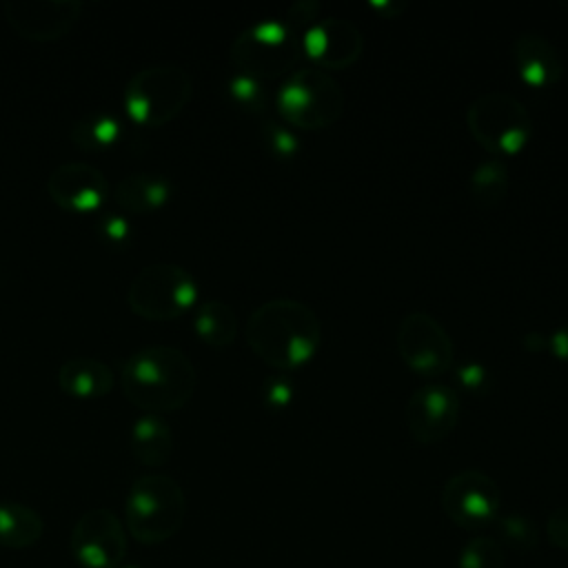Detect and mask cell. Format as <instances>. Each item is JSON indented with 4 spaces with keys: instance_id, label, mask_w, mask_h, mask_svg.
Wrapping results in <instances>:
<instances>
[{
    "instance_id": "obj_5",
    "label": "cell",
    "mask_w": 568,
    "mask_h": 568,
    "mask_svg": "<svg viewBox=\"0 0 568 568\" xmlns=\"http://www.w3.org/2000/svg\"><path fill=\"white\" fill-rule=\"evenodd\" d=\"M466 126L473 140L495 158L519 153L532 133L526 104L506 91H486L466 109Z\"/></svg>"
},
{
    "instance_id": "obj_8",
    "label": "cell",
    "mask_w": 568,
    "mask_h": 568,
    "mask_svg": "<svg viewBox=\"0 0 568 568\" xmlns=\"http://www.w3.org/2000/svg\"><path fill=\"white\" fill-rule=\"evenodd\" d=\"M302 51L291 27L282 20H260L242 31L231 47V60L240 73L257 80L291 75V69Z\"/></svg>"
},
{
    "instance_id": "obj_27",
    "label": "cell",
    "mask_w": 568,
    "mask_h": 568,
    "mask_svg": "<svg viewBox=\"0 0 568 568\" xmlns=\"http://www.w3.org/2000/svg\"><path fill=\"white\" fill-rule=\"evenodd\" d=\"M262 135L268 151L280 160H291L297 153V135L284 122H266Z\"/></svg>"
},
{
    "instance_id": "obj_7",
    "label": "cell",
    "mask_w": 568,
    "mask_h": 568,
    "mask_svg": "<svg viewBox=\"0 0 568 568\" xmlns=\"http://www.w3.org/2000/svg\"><path fill=\"white\" fill-rule=\"evenodd\" d=\"M195 297L197 284L193 275L171 262H155L140 268L126 288L131 311L155 322L182 315Z\"/></svg>"
},
{
    "instance_id": "obj_17",
    "label": "cell",
    "mask_w": 568,
    "mask_h": 568,
    "mask_svg": "<svg viewBox=\"0 0 568 568\" xmlns=\"http://www.w3.org/2000/svg\"><path fill=\"white\" fill-rule=\"evenodd\" d=\"M58 384L64 393L75 397H98L111 390L113 371L98 357L82 355L67 359L58 371Z\"/></svg>"
},
{
    "instance_id": "obj_31",
    "label": "cell",
    "mask_w": 568,
    "mask_h": 568,
    "mask_svg": "<svg viewBox=\"0 0 568 568\" xmlns=\"http://www.w3.org/2000/svg\"><path fill=\"white\" fill-rule=\"evenodd\" d=\"M286 24L295 31V29H302L306 31L311 24H315L320 20V4L317 2H311V0H304V2H295L288 7L286 11Z\"/></svg>"
},
{
    "instance_id": "obj_12",
    "label": "cell",
    "mask_w": 568,
    "mask_h": 568,
    "mask_svg": "<svg viewBox=\"0 0 568 568\" xmlns=\"http://www.w3.org/2000/svg\"><path fill=\"white\" fill-rule=\"evenodd\" d=\"M404 419L415 442L439 444L457 426L459 395L446 384H424L410 393Z\"/></svg>"
},
{
    "instance_id": "obj_32",
    "label": "cell",
    "mask_w": 568,
    "mask_h": 568,
    "mask_svg": "<svg viewBox=\"0 0 568 568\" xmlns=\"http://www.w3.org/2000/svg\"><path fill=\"white\" fill-rule=\"evenodd\" d=\"M548 351L557 357L568 362V324L557 328L552 335H548Z\"/></svg>"
},
{
    "instance_id": "obj_28",
    "label": "cell",
    "mask_w": 568,
    "mask_h": 568,
    "mask_svg": "<svg viewBox=\"0 0 568 568\" xmlns=\"http://www.w3.org/2000/svg\"><path fill=\"white\" fill-rule=\"evenodd\" d=\"M264 402L273 408V410H284L291 406L293 397H295V386L286 375H271L264 382Z\"/></svg>"
},
{
    "instance_id": "obj_14",
    "label": "cell",
    "mask_w": 568,
    "mask_h": 568,
    "mask_svg": "<svg viewBox=\"0 0 568 568\" xmlns=\"http://www.w3.org/2000/svg\"><path fill=\"white\" fill-rule=\"evenodd\" d=\"M11 27L31 40H55L78 20V0H9L2 4Z\"/></svg>"
},
{
    "instance_id": "obj_9",
    "label": "cell",
    "mask_w": 568,
    "mask_h": 568,
    "mask_svg": "<svg viewBox=\"0 0 568 568\" xmlns=\"http://www.w3.org/2000/svg\"><path fill=\"white\" fill-rule=\"evenodd\" d=\"M442 508L455 526L479 530L497 521L501 490L490 475L466 468L446 479L442 488Z\"/></svg>"
},
{
    "instance_id": "obj_2",
    "label": "cell",
    "mask_w": 568,
    "mask_h": 568,
    "mask_svg": "<svg viewBox=\"0 0 568 568\" xmlns=\"http://www.w3.org/2000/svg\"><path fill=\"white\" fill-rule=\"evenodd\" d=\"M195 384V366L178 346H144L122 362V393L146 413L182 408Z\"/></svg>"
},
{
    "instance_id": "obj_6",
    "label": "cell",
    "mask_w": 568,
    "mask_h": 568,
    "mask_svg": "<svg viewBox=\"0 0 568 568\" xmlns=\"http://www.w3.org/2000/svg\"><path fill=\"white\" fill-rule=\"evenodd\" d=\"M193 78L178 64H151L131 75L124 106L131 120L146 126L171 122L191 100Z\"/></svg>"
},
{
    "instance_id": "obj_25",
    "label": "cell",
    "mask_w": 568,
    "mask_h": 568,
    "mask_svg": "<svg viewBox=\"0 0 568 568\" xmlns=\"http://www.w3.org/2000/svg\"><path fill=\"white\" fill-rule=\"evenodd\" d=\"M459 568H506L504 546L490 537H475L464 546Z\"/></svg>"
},
{
    "instance_id": "obj_26",
    "label": "cell",
    "mask_w": 568,
    "mask_h": 568,
    "mask_svg": "<svg viewBox=\"0 0 568 568\" xmlns=\"http://www.w3.org/2000/svg\"><path fill=\"white\" fill-rule=\"evenodd\" d=\"M229 93L235 100V104H240L246 111L260 113L266 109L268 93H266L262 80H257L253 75L235 71V75L229 80Z\"/></svg>"
},
{
    "instance_id": "obj_33",
    "label": "cell",
    "mask_w": 568,
    "mask_h": 568,
    "mask_svg": "<svg viewBox=\"0 0 568 568\" xmlns=\"http://www.w3.org/2000/svg\"><path fill=\"white\" fill-rule=\"evenodd\" d=\"M102 231L109 240H124L129 233V224L122 215H106L102 220Z\"/></svg>"
},
{
    "instance_id": "obj_15",
    "label": "cell",
    "mask_w": 568,
    "mask_h": 568,
    "mask_svg": "<svg viewBox=\"0 0 568 568\" xmlns=\"http://www.w3.org/2000/svg\"><path fill=\"white\" fill-rule=\"evenodd\" d=\"M51 200L73 213L95 211L109 193L106 175L87 162H62L47 180Z\"/></svg>"
},
{
    "instance_id": "obj_4",
    "label": "cell",
    "mask_w": 568,
    "mask_h": 568,
    "mask_svg": "<svg viewBox=\"0 0 568 568\" xmlns=\"http://www.w3.org/2000/svg\"><path fill=\"white\" fill-rule=\"evenodd\" d=\"M275 104L284 124L297 129H324L339 120L346 95L328 71L320 67H302L284 78L275 93Z\"/></svg>"
},
{
    "instance_id": "obj_21",
    "label": "cell",
    "mask_w": 568,
    "mask_h": 568,
    "mask_svg": "<svg viewBox=\"0 0 568 568\" xmlns=\"http://www.w3.org/2000/svg\"><path fill=\"white\" fill-rule=\"evenodd\" d=\"M193 328L200 339L213 348L229 346L237 335L235 311L222 300H206L197 306Z\"/></svg>"
},
{
    "instance_id": "obj_23",
    "label": "cell",
    "mask_w": 568,
    "mask_h": 568,
    "mask_svg": "<svg viewBox=\"0 0 568 568\" xmlns=\"http://www.w3.org/2000/svg\"><path fill=\"white\" fill-rule=\"evenodd\" d=\"M122 135V126L113 115L93 113L84 120L75 122L71 129V138L80 149H100L113 144Z\"/></svg>"
},
{
    "instance_id": "obj_1",
    "label": "cell",
    "mask_w": 568,
    "mask_h": 568,
    "mask_svg": "<svg viewBox=\"0 0 568 568\" xmlns=\"http://www.w3.org/2000/svg\"><path fill=\"white\" fill-rule=\"evenodd\" d=\"M246 344L271 368L295 371L313 359L322 342L317 313L293 297L262 302L246 320Z\"/></svg>"
},
{
    "instance_id": "obj_16",
    "label": "cell",
    "mask_w": 568,
    "mask_h": 568,
    "mask_svg": "<svg viewBox=\"0 0 568 568\" xmlns=\"http://www.w3.org/2000/svg\"><path fill=\"white\" fill-rule=\"evenodd\" d=\"M513 60L519 80L532 89H546L564 75L561 51L539 33L517 36L513 42Z\"/></svg>"
},
{
    "instance_id": "obj_3",
    "label": "cell",
    "mask_w": 568,
    "mask_h": 568,
    "mask_svg": "<svg viewBox=\"0 0 568 568\" xmlns=\"http://www.w3.org/2000/svg\"><path fill=\"white\" fill-rule=\"evenodd\" d=\"M186 497L182 486L169 475L138 477L124 501V521L140 544H162L184 524Z\"/></svg>"
},
{
    "instance_id": "obj_30",
    "label": "cell",
    "mask_w": 568,
    "mask_h": 568,
    "mask_svg": "<svg viewBox=\"0 0 568 568\" xmlns=\"http://www.w3.org/2000/svg\"><path fill=\"white\" fill-rule=\"evenodd\" d=\"M546 537L552 546L568 550V506L555 508L546 519Z\"/></svg>"
},
{
    "instance_id": "obj_19",
    "label": "cell",
    "mask_w": 568,
    "mask_h": 568,
    "mask_svg": "<svg viewBox=\"0 0 568 568\" xmlns=\"http://www.w3.org/2000/svg\"><path fill=\"white\" fill-rule=\"evenodd\" d=\"M173 450V433L155 413L135 419L131 430V453L144 466H162Z\"/></svg>"
},
{
    "instance_id": "obj_11",
    "label": "cell",
    "mask_w": 568,
    "mask_h": 568,
    "mask_svg": "<svg viewBox=\"0 0 568 568\" xmlns=\"http://www.w3.org/2000/svg\"><path fill=\"white\" fill-rule=\"evenodd\" d=\"M69 548L82 568H120L126 557L124 526L113 510L91 508L75 521Z\"/></svg>"
},
{
    "instance_id": "obj_20",
    "label": "cell",
    "mask_w": 568,
    "mask_h": 568,
    "mask_svg": "<svg viewBox=\"0 0 568 568\" xmlns=\"http://www.w3.org/2000/svg\"><path fill=\"white\" fill-rule=\"evenodd\" d=\"M44 521L38 510L20 501H0V546L22 550L40 541Z\"/></svg>"
},
{
    "instance_id": "obj_10",
    "label": "cell",
    "mask_w": 568,
    "mask_h": 568,
    "mask_svg": "<svg viewBox=\"0 0 568 568\" xmlns=\"http://www.w3.org/2000/svg\"><path fill=\"white\" fill-rule=\"evenodd\" d=\"M397 353L419 375H442L453 366L455 346L437 317L413 311L397 326Z\"/></svg>"
},
{
    "instance_id": "obj_18",
    "label": "cell",
    "mask_w": 568,
    "mask_h": 568,
    "mask_svg": "<svg viewBox=\"0 0 568 568\" xmlns=\"http://www.w3.org/2000/svg\"><path fill=\"white\" fill-rule=\"evenodd\" d=\"M171 195V184L158 173H131L115 186L118 204L135 215L160 209Z\"/></svg>"
},
{
    "instance_id": "obj_13",
    "label": "cell",
    "mask_w": 568,
    "mask_h": 568,
    "mask_svg": "<svg viewBox=\"0 0 568 568\" xmlns=\"http://www.w3.org/2000/svg\"><path fill=\"white\" fill-rule=\"evenodd\" d=\"M302 51L324 71L346 69L364 51L362 31L344 18H320L300 36Z\"/></svg>"
},
{
    "instance_id": "obj_24",
    "label": "cell",
    "mask_w": 568,
    "mask_h": 568,
    "mask_svg": "<svg viewBox=\"0 0 568 568\" xmlns=\"http://www.w3.org/2000/svg\"><path fill=\"white\" fill-rule=\"evenodd\" d=\"M499 524V537H501V546H508V548H515L519 552H528L537 546V539H539V532H537V526L519 515V513H510V515H504L497 519Z\"/></svg>"
},
{
    "instance_id": "obj_22",
    "label": "cell",
    "mask_w": 568,
    "mask_h": 568,
    "mask_svg": "<svg viewBox=\"0 0 568 568\" xmlns=\"http://www.w3.org/2000/svg\"><path fill=\"white\" fill-rule=\"evenodd\" d=\"M470 197L479 209H493L508 195V166L499 158L484 160L470 175Z\"/></svg>"
},
{
    "instance_id": "obj_29",
    "label": "cell",
    "mask_w": 568,
    "mask_h": 568,
    "mask_svg": "<svg viewBox=\"0 0 568 568\" xmlns=\"http://www.w3.org/2000/svg\"><path fill=\"white\" fill-rule=\"evenodd\" d=\"M457 379L468 393H484L490 384V375H488L486 366H481L479 362L462 364L457 368Z\"/></svg>"
}]
</instances>
